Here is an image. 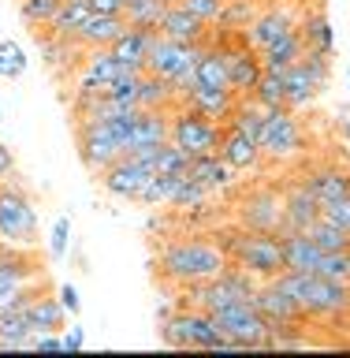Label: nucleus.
<instances>
[{
	"label": "nucleus",
	"mask_w": 350,
	"mask_h": 358,
	"mask_svg": "<svg viewBox=\"0 0 350 358\" xmlns=\"http://www.w3.org/2000/svg\"><path fill=\"white\" fill-rule=\"evenodd\" d=\"M287 30H295V15H291L287 8H272V11H265V15H254L250 30H246V45H250V49H265V45H272L276 38H284Z\"/></svg>",
	"instance_id": "obj_21"
},
{
	"label": "nucleus",
	"mask_w": 350,
	"mask_h": 358,
	"mask_svg": "<svg viewBox=\"0 0 350 358\" xmlns=\"http://www.w3.org/2000/svg\"><path fill=\"white\" fill-rule=\"evenodd\" d=\"M127 4H131V0H127Z\"/></svg>",
	"instance_id": "obj_57"
},
{
	"label": "nucleus",
	"mask_w": 350,
	"mask_h": 358,
	"mask_svg": "<svg viewBox=\"0 0 350 358\" xmlns=\"http://www.w3.org/2000/svg\"><path fill=\"white\" fill-rule=\"evenodd\" d=\"M298 34H302V45H306V49L324 52V56L335 52V34H332V22H328L324 11H309V15L302 19Z\"/></svg>",
	"instance_id": "obj_33"
},
{
	"label": "nucleus",
	"mask_w": 350,
	"mask_h": 358,
	"mask_svg": "<svg viewBox=\"0 0 350 358\" xmlns=\"http://www.w3.org/2000/svg\"><path fill=\"white\" fill-rule=\"evenodd\" d=\"M306 235L321 246V250H350V235L340 228V224H332L328 217H317L306 228Z\"/></svg>",
	"instance_id": "obj_36"
},
{
	"label": "nucleus",
	"mask_w": 350,
	"mask_h": 358,
	"mask_svg": "<svg viewBox=\"0 0 350 358\" xmlns=\"http://www.w3.org/2000/svg\"><path fill=\"white\" fill-rule=\"evenodd\" d=\"M156 38V30H138L127 27L116 41L108 45V52L119 60L123 71H145V52H150V41Z\"/></svg>",
	"instance_id": "obj_15"
},
{
	"label": "nucleus",
	"mask_w": 350,
	"mask_h": 358,
	"mask_svg": "<svg viewBox=\"0 0 350 358\" xmlns=\"http://www.w3.org/2000/svg\"><path fill=\"white\" fill-rule=\"evenodd\" d=\"M347 287H350V280H347Z\"/></svg>",
	"instance_id": "obj_55"
},
{
	"label": "nucleus",
	"mask_w": 350,
	"mask_h": 358,
	"mask_svg": "<svg viewBox=\"0 0 350 358\" xmlns=\"http://www.w3.org/2000/svg\"><path fill=\"white\" fill-rule=\"evenodd\" d=\"M321 217H328L332 224H340V228L350 235V198H340V201H328V206H321Z\"/></svg>",
	"instance_id": "obj_47"
},
{
	"label": "nucleus",
	"mask_w": 350,
	"mask_h": 358,
	"mask_svg": "<svg viewBox=\"0 0 350 358\" xmlns=\"http://www.w3.org/2000/svg\"><path fill=\"white\" fill-rule=\"evenodd\" d=\"M134 157H142L153 172H164V176H187V164H190V157L175 142H156L150 150H138Z\"/></svg>",
	"instance_id": "obj_29"
},
{
	"label": "nucleus",
	"mask_w": 350,
	"mask_h": 358,
	"mask_svg": "<svg viewBox=\"0 0 350 358\" xmlns=\"http://www.w3.org/2000/svg\"><path fill=\"white\" fill-rule=\"evenodd\" d=\"M224 67H228V86L231 94H254L257 78H261V60L254 56V49H224Z\"/></svg>",
	"instance_id": "obj_14"
},
{
	"label": "nucleus",
	"mask_w": 350,
	"mask_h": 358,
	"mask_svg": "<svg viewBox=\"0 0 350 358\" xmlns=\"http://www.w3.org/2000/svg\"><path fill=\"white\" fill-rule=\"evenodd\" d=\"M86 19H89V4H86V0H60V8L52 11V19L45 22V27H49L52 38L75 41V34H78V27H82Z\"/></svg>",
	"instance_id": "obj_32"
},
{
	"label": "nucleus",
	"mask_w": 350,
	"mask_h": 358,
	"mask_svg": "<svg viewBox=\"0 0 350 358\" xmlns=\"http://www.w3.org/2000/svg\"><path fill=\"white\" fill-rule=\"evenodd\" d=\"M27 67H30V56H27V49H22L15 38H4V41H0V78L15 83V78L27 75Z\"/></svg>",
	"instance_id": "obj_37"
},
{
	"label": "nucleus",
	"mask_w": 350,
	"mask_h": 358,
	"mask_svg": "<svg viewBox=\"0 0 350 358\" xmlns=\"http://www.w3.org/2000/svg\"><path fill=\"white\" fill-rule=\"evenodd\" d=\"M313 273L328 276V280H343V284H347V280H350V257H347V250H324Z\"/></svg>",
	"instance_id": "obj_42"
},
{
	"label": "nucleus",
	"mask_w": 350,
	"mask_h": 358,
	"mask_svg": "<svg viewBox=\"0 0 350 358\" xmlns=\"http://www.w3.org/2000/svg\"><path fill=\"white\" fill-rule=\"evenodd\" d=\"M321 217V201L309 194V187H291L284 198V231H306Z\"/></svg>",
	"instance_id": "obj_19"
},
{
	"label": "nucleus",
	"mask_w": 350,
	"mask_h": 358,
	"mask_svg": "<svg viewBox=\"0 0 350 358\" xmlns=\"http://www.w3.org/2000/svg\"><path fill=\"white\" fill-rule=\"evenodd\" d=\"M89 11H97V15H123V8H127V0H86Z\"/></svg>",
	"instance_id": "obj_50"
},
{
	"label": "nucleus",
	"mask_w": 350,
	"mask_h": 358,
	"mask_svg": "<svg viewBox=\"0 0 350 358\" xmlns=\"http://www.w3.org/2000/svg\"><path fill=\"white\" fill-rule=\"evenodd\" d=\"M0 239L15 246L38 239V209L19 187H0Z\"/></svg>",
	"instance_id": "obj_9"
},
{
	"label": "nucleus",
	"mask_w": 350,
	"mask_h": 358,
	"mask_svg": "<svg viewBox=\"0 0 350 358\" xmlns=\"http://www.w3.org/2000/svg\"><path fill=\"white\" fill-rule=\"evenodd\" d=\"M201 52V41L187 45V41H172V38H156L150 41V52H145V71L161 75L172 83L175 97H183L190 86H194V60Z\"/></svg>",
	"instance_id": "obj_4"
},
{
	"label": "nucleus",
	"mask_w": 350,
	"mask_h": 358,
	"mask_svg": "<svg viewBox=\"0 0 350 358\" xmlns=\"http://www.w3.org/2000/svg\"><path fill=\"white\" fill-rule=\"evenodd\" d=\"M187 176L194 179V183H201L209 190V194H217V190L231 187L235 183V168L224 161L220 153H201V157H190L187 164Z\"/></svg>",
	"instance_id": "obj_16"
},
{
	"label": "nucleus",
	"mask_w": 350,
	"mask_h": 358,
	"mask_svg": "<svg viewBox=\"0 0 350 358\" xmlns=\"http://www.w3.org/2000/svg\"><path fill=\"white\" fill-rule=\"evenodd\" d=\"M190 15H198L201 22H220V15H224V4L228 0H179Z\"/></svg>",
	"instance_id": "obj_45"
},
{
	"label": "nucleus",
	"mask_w": 350,
	"mask_h": 358,
	"mask_svg": "<svg viewBox=\"0 0 350 358\" xmlns=\"http://www.w3.org/2000/svg\"><path fill=\"white\" fill-rule=\"evenodd\" d=\"M231 262L217 243H201V239H179L168 243L161 250V273L175 284H190V280H209L224 273Z\"/></svg>",
	"instance_id": "obj_2"
},
{
	"label": "nucleus",
	"mask_w": 350,
	"mask_h": 358,
	"mask_svg": "<svg viewBox=\"0 0 350 358\" xmlns=\"http://www.w3.org/2000/svg\"><path fill=\"white\" fill-rule=\"evenodd\" d=\"M347 257H350V250H347Z\"/></svg>",
	"instance_id": "obj_56"
},
{
	"label": "nucleus",
	"mask_w": 350,
	"mask_h": 358,
	"mask_svg": "<svg viewBox=\"0 0 350 358\" xmlns=\"http://www.w3.org/2000/svg\"><path fill=\"white\" fill-rule=\"evenodd\" d=\"M22 310H27L34 332H60L64 321H67V310L60 306V299H52V295H34Z\"/></svg>",
	"instance_id": "obj_30"
},
{
	"label": "nucleus",
	"mask_w": 350,
	"mask_h": 358,
	"mask_svg": "<svg viewBox=\"0 0 350 358\" xmlns=\"http://www.w3.org/2000/svg\"><path fill=\"white\" fill-rule=\"evenodd\" d=\"M220 250L228 254V262L246 268L257 280H272L284 273V250H279V235L268 231H228L220 235Z\"/></svg>",
	"instance_id": "obj_3"
},
{
	"label": "nucleus",
	"mask_w": 350,
	"mask_h": 358,
	"mask_svg": "<svg viewBox=\"0 0 350 358\" xmlns=\"http://www.w3.org/2000/svg\"><path fill=\"white\" fill-rule=\"evenodd\" d=\"M302 52H306V45H302V34H298V27H295V30H287L284 38H276L272 45H265V49H261V67H265V71L284 75Z\"/></svg>",
	"instance_id": "obj_26"
},
{
	"label": "nucleus",
	"mask_w": 350,
	"mask_h": 358,
	"mask_svg": "<svg viewBox=\"0 0 350 358\" xmlns=\"http://www.w3.org/2000/svg\"><path fill=\"white\" fill-rule=\"evenodd\" d=\"M224 127L217 120L201 116L194 108H183L168 120V142H175L187 157H201V153H217Z\"/></svg>",
	"instance_id": "obj_5"
},
{
	"label": "nucleus",
	"mask_w": 350,
	"mask_h": 358,
	"mask_svg": "<svg viewBox=\"0 0 350 358\" xmlns=\"http://www.w3.org/2000/svg\"><path fill=\"white\" fill-rule=\"evenodd\" d=\"M168 112L164 108H142L138 120H134V131L127 138V153H138V150H150L156 142H168Z\"/></svg>",
	"instance_id": "obj_20"
},
{
	"label": "nucleus",
	"mask_w": 350,
	"mask_h": 358,
	"mask_svg": "<svg viewBox=\"0 0 350 358\" xmlns=\"http://www.w3.org/2000/svg\"><path fill=\"white\" fill-rule=\"evenodd\" d=\"M34 276V268L15 254H0V310H11V306H27L34 299V291L27 287V280Z\"/></svg>",
	"instance_id": "obj_13"
},
{
	"label": "nucleus",
	"mask_w": 350,
	"mask_h": 358,
	"mask_svg": "<svg viewBox=\"0 0 350 358\" xmlns=\"http://www.w3.org/2000/svg\"><path fill=\"white\" fill-rule=\"evenodd\" d=\"M161 340H164L168 347H190V313H187V310H179V313H172V317H164Z\"/></svg>",
	"instance_id": "obj_41"
},
{
	"label": "nucleus",
	"mask_w": 350,
	"mask_h": 358,
	"mask_svg": "<svg viewBox=\"0 0 350 358\" xmlns=\"http://www.w3.org/2000/svg\"><path fill=\"white\" fill-rule=\"evenodd\" d=\"M175 179L179 176L153 172L150 179H145V187L138 190V198H134V201H142V206H168V198H172V190H175Z\"/></svg>",
	"instance_id": "obj_39"
},
{
	"label": "nucleus",
	"mask_w": 350,
	"mask_h": 358,
	"mask_svg": "<svg viewBox=\"0 0 350 358\" xmlns=\"http://www.w3.org/2000/svg\"><path fill=\"white\" fill-rule=\"evenodd\" d=\"M67 246H71V217H56L52 231H49V254L60 262L67 254Z\"/></svg>",
	"instance_id": "obj_44"
},
{
	"label": "nucleus",
	"mask_w": 350,
	"mask_h": 358,
	"mask_svg": "<svg viewBox=\"0 0 350 358\" xmlns=\"http://www.w3.org/2000/svg\"><path fill=\"white\" fill-rule=\"evenodd\" d=\"M220 324V332L228 336V340H235L242 347V351H261L265 340L272 336V324H268L261 313L254 310V302L250 299H242V302H231V306H224L212 313Z\"/></svg>",
	"instance_id": "obj_6"
},
{
	"label": "nucleus",
	"mask_w": 350,
	"mask_h": 358,
	"mask_svg": "<svg viewBox=\"0 0 350 358\" xmlns=\"http://www.w3.org/2000/svg\"><path fill=\"white\" fill-rule=\"evenodd\" d=\"M254 101H257V105H265V108L287 105V97H284V75L261 71V78H257V86H254Z\"/></svg>",
	"instance_id": "obj_40"
},
{
	"label": "nucleus",
	"mask_w": 350,
	"mask_h": 358,
	"mask_svg": "<svg viewBox=\"0 0 350 358\" xmlns=\"http://www.w3.org/2000/svg\"><path fill=\"white\" fill-rule=\"evenodd\" d=\"M97 176H101V187H105L112 198H138V190L145 187V179L153 176V168L145 164L142 157L123 153L108 168H101Z\"/></svg>",
	"instance_id": "obj_10"
},
{
	"label": "nucleus",
	"mask_w": 350,
	"mask_h": 358,
	"mask_svg": "<svg viewBox=\"0 0 350 358\" xmlns=\"http://www.w3.org/2000/svg\"><path fill=\"white\" fill-rule=\"evenodd\" d=\"M172 97H175V90H172L168 78L153 75V71L138 75V108H168Z\"/></svg>",
	"instance_id": "obj_34"
},
{
	"label": "nucleus",
	"mask_w": 350,
	"mask_h": 358,
	"mask_svg": "<svg viewBox=\"0 0 350 358\" xmlns=\"http://www.w3.org/2000/svg\"><path fill=\"white\" fill-rule=\"evenodd\" d=\"M239 224L246 231L279 235L284 231V198H276L272 190H254V194H246L242 206H239Z\"/></svg>",
	"instance_id": "obj_12"
},
{
	"label": "nucleus",
	"mask_w": 350,
	"mask_h": 358,
	"mask_svg": "<svg viewBox=\"0 0 350 358\" xmlns=\"http://www.w3.org/2000/svg\"><path fill=\"white\" fill-rule=\"evenodd\" d=\"M119 71H123V67H119V60H116L108 49H89L86 64H82V78H78V86H86V90H105Z\"/></svg>",
	"instance_id": "obj_28"
},
{
	"label": "nucleus",
	"mask_w": 350,
	"mask_h": 358,
	"mask_svg": "<svg viewBox=\"0 0 350 358\" xmlns=\"http://www.w3.org/2000/svg\"><path fill=\"white\" fill-rule=\"evenodd\" d=\"M272 284L284 287L287 295L302 306V313H309V317H343V313L350 310V287L343 284V280L284 268L279 276H272Z\"/></svg>",
	"instance_id": "obj_1"
},
{
	"label": "nucleus",
	"mask_w": 350,
	"mask_h": 358,
	"mask_svg": "<svg viewBox=\"0 0 350 358\" xmlns=\"http://www.w3.org/2000/svg\"><path fill=\"white\" fill-rule=\"evenodd\" d=\"M82 347H86V329L75 321L71 329H67V332L60 336V351H64V355H78Z\"/></svg>",
	"instance_id": "obj_48"
},
{
	"label": "nucleus",
	"mask_w": 350,
	"mask_h": 358,
	"mask_svg": "<svg viewBox=\"0 0 350 358\" xmlns=\"http://www.w3.org/2000/svg\"><path fill=\"white\" fill-rule=\"evenodd\" d=\"M335 127H340V134L350 142V105H343L340 112H335Z\"/></svg>",
	"instance_id": "obj_52"
},
{
	"label": "nucleus",
	"mask_w": 350,
	"mask_h": 358,
	"mask_svg": "<svg viewBox=\"0 0 350 358\" xmlns=\"http://www.w3.org/2000/svg\"><path fill=\"white\" fill-rule=\"evenodd\" d=\"M187 108H194L201 112V116H209V120H231V112H235V94L231 90H198V86H190L187 94Z\"/></svg>",
	"instance_id": "obj_25"
},
{
	"label": "nucleus",
	"mask_w": 350,
	"mask_h": 358,
	"mask_svg": "<svg viewBox=\"0 0 350 358\" xmlns=\"http://www.w3.org/2000/svg\"><path fill=\"white\" fill-rule=\"evenodd\" d=\"M217 153L235 168V172H239V168H257V161H261V145H257V138H250V134L239 131V127L220 134Z\"/></svg>",
	"instance_id": "obj_24"
},
{
	"label": "nucleus",
	"mask_w": 350,
	"mask_h": 358,
	"mask_svg": "<svg viewBox=\"0 0 350 358\" xmlns=\"http://www.w3.org/2000/svg\"><path fill=\"white\" fill-rule=\"evenodd\" d=\"M309 194L328 206V201H340V198H350V172L347 168H335V164H324V168H313L309 179H306Z\"/></svg>",
	"instance_id": "obj_22"
},
{
	"label": "nucleus",
	"mask_w": 350,
	"mask_h": 358,
	"mask_svg": "<svg viewBox=\"0 0 350 358\" xmlns=\"http://www.w3.org/2000/svg\"><path fill=\"white\" fill-rule=\"evenodd\" d=\"M205 27H209V22H201L198 15H190L183 4H168L161 27H156V34H161V38H172V41L194 45V41L205 38Z\"/></svg>",
	"instance_id": "obj_18"
},
{
	"label": "nucleus",
	"mask_w": 350,
	"mask_h": 358,
	"mask_svg": "<svg viewBox=\"0 0 350 358\" xmlns=\"http://www.w3.org/2000/svg\"><path fill=\"white\" fill-rule=\"evenodd\" d=\"M0 120H4V105H0Z\"/></svg>",
	"instance_id": "obj_54"
},
{
	"label": "nucleus",
	"mask_w": 350,
	"mask_h": 358,
	"mask_svg": "<svg viewBox=\"0 0 350 358\" xmlns=\"http://www.w3.org/2000/svg\"><path fill=\"white\" fill-rule=\"evenodd\" d=\"M257 145H261V157H276V161L298 157L302 153V127H298L295 112L287 105L265 108V123H261V134H257Z\"/></svg>",
	"instance_id": "obj_7"
},
{
	"label": "nucleus",
	"mask_w": 350,
	"mask_h": 358,
	"mask_svg": "<svg viewBox=\"0 0 350 358\" xmlns=\"http://www.w3.org/2000/svg\"><path fill=\"white\" fill-rule=\"evenodd\" d=\"M56 299H60V306H64L67 313H71V317H75L78 310H82V299H78V287H75V284H60Z\"/></svg>",
	"instance_id": "obj_49"
},
{
	"label": "nucleus",
	"mask_w": 350,
	"mask_h": 358,
	"mask_svg": "<svg viewBox=\"0 0 350 358\" xmlns=\"http://www.w3.org/2000/svg\"><path fill=\"white\" fill-rule=\"evenodd\" d=\"M224 27H239V22H254V4L250 0H235V4L228 8L224 4V15H220Z\"/></svg>",
	"instance_id": "obj_46"
},
{
	"label": "nucleus",
	"mask_w": 350,
	"mask_h": 358,
	"mask_svg": "<svg viewBox=\"0 0 350 358\" xmlns=\"http://www.w3.org/2000/svg\"><path fill=\"white\" fill-rule=\"evenodd\" d=\"M250 302H254V310L261 313L268 324H272V329H291V324H298L302 317H306L298 302L291 299L284 287H276L272 280H261V284L254 287Z\"/></svg>",
	"instance_id": "obj_11"
},
{
	"label": "nucleus",
	"mask_w": 350,
	"mask_h": 358,
	"mask_svg": "<svg viewBox=\"0 0 350 358\" xmlns=\"http://www.w3.org/2000/svg\"><path fill=\"white\" fill-rule=\"evenodd\" d=\"M279 250H284V268H295V273H313L324 254L306 231H279Z\"/></svg>",
	"instance_id": "obj_17"
},
{
	"label": "nucleus",
	"mask_w": 350,
	"mask_h": 358,
	"mask_svg": "<svg viewBox=\"0 0 350 358\" xmlns=\"http://www.w3.org/2000/svg\"><path fill=\"white\" fill-rule=\"evenodd\" d=\"M164 8L161 0H131L127 8H123V19H127V27H138V30H156L164 19Z\"/></svg>",
	"instance_id": "obj_35"
},
{
	"label": "nucleus",
	"mask_w": 350,
	"mask_h": 358,
	"mask_svg": "<svg viewBox=\"0 0 350 358\" xmlns=\"http://www.w3.org/2000/svg\"><path fill=\"white\" fill-rule=\"evenodd\" d=\"M60 8V0H22L19 4V15L27 27H45L52 19V11Z\"/></svg>",
	"instance_id": "obj_43"
},
{
	"label": "nucleus",
	"mask_w": 350,
	"mask_h": 358,
	"mask_svg": "<svg viewBox=\"0 0 350 358\" xmlns=\"http://www.w3.org/2000/svg\"><path fill=\"white\" fill-rule=\"evenodd\" d=\"M194 86L198 90H231L228 67H224V49H201L194 60Z\"/></svg>",
	"instance_id": "obj_31"
},
{
	"label": "nucleus",
	"mask_w": 350,
	"mask_h": 358,
	"mask_svg": "<svg viewBox=\"0 0 350 358\" xmlns=\"http://www.w3.org/2000/svg\"><path fill=\"white\" fill-rule=\"evenodd\" d=\"M11 172H15V153H11L8 145L0 142V179H4V176H11Z\"/></svg>",
	"instance_id": "obj_51"
},
{
	"label": "nucleus",
	"mask_w": 350,
	"mask_h": 358,
	"mask_svg": "<svg viewBox=\"0 0 350 358\" xmlns=\"http://www.w3.org/2000/svg\"><path fill=\"white\" fill-rule=\"evenodd\" d=\"M123 153H127V145L112 131L108 120H78V157H82V164L94 176Z\"/></svg>",
	"instance_id": "obj_8"
},
{
	"label": "nucleus",
	"mask_w": 350,
	"mask_h": 358,
	"mask_svg": "<svg viewBox=\"0 0 350 358\" xmlns=\"http://www.w3.org/2000/svg\"><path fill=\"white\" fill-rule=\"evenodd\" d=\"M205 201H209V190L205 187L194 183L190 176H179L172 198H168V206H175V209H201Z\"/></svg>",
	"instance_id": "obj_38"
},
{
	"label": "nucleus",
	"mask_w": 350,
	"mask_h": 358,
	"mask_svg": "<svg viewBox=\"0 0 350 358\" xmlns=\"http://www.w3.org/2000/svg\"><path fill=\"white\" fill-rule=\"evenodd\" d=\"M123 30H127V19L123 15H97V11H89V19L78 27L75 41L86 45V49H108Z\"/></svg>",
	"instance_id": "obj_23"
},
{
	"label": "nucleus",
	"mask_w": 350,
	"mask_h": 358,
	"mask_svg": "<svg viewBox=\"0 0 350 358\" xmlns=\"http://www.w3.org/2000/svg\"><path fill=\"white\" fill-rule=\"evenodd\" d=\"M34 336V324L22 306L0 310V351H27V340Z\"/></svg>",
	"instance_id": "obj_27"
},
{
	"label": "nucleus",
	"mask_w": 350,
	"mask_h": 358,
	"mask_svg": "<svg viewBox=\"0 0 350 358\" xmlns=\"http://www.w3.org/2000/svg\"><path fill=\"white\" fill-rule=\"evenodd\" d=\"M161 4H179V0H161Z\"/></svg>",
	"instance_id": "obj_53"
}]
</instances>
